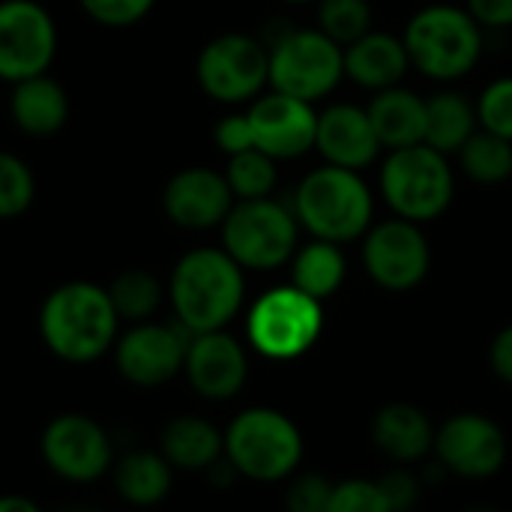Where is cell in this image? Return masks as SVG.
I'll use <instances>...</instances> for the list:
<instances>
[{"label":"cell","mask_w":512,"mask_h":512,"mask_svg":"<svg viewBox=\"0 0 512 512\" xmlns=\"http://www.w3.org/2000/svg\"><path fill=\"white\" fill-rule=\"evenodd\" d=\"M0 512H42L36 501L24 495H0Z\"/></svg>","instance_id":"60d3db41"},{"label":"cell","mask_w":512,"mask_h":512,"mask_svg":"<svg viewBox=\"0 0 512 512\" xmlns=\"http://www.w3.org/2000/svg\"><path fill=\"white\" fill-rule=\"evenodd\" d=\"M345 276H348V264L339 243L312 240L300 246L291 258V279H294L291 285L321 303L342 288Z\"/></svg>","instance_id":"4316f807"},{"label":"cell","mask_w":512,"mask_h":512,"mask_svg":"<svg viewBox=\"0 0 512 512\" xmlns=\"http://www.w3.org/2000/svg\"><path fill=\"white\" fill-rule=\"evenodd\" d=\"M198 84L216 102H246L270 84V51L246 33H222L198 54Z\"/></svg>","instance_id":"8fae6325"},{"label":"cell","mask_w":512,"mask_h":512,"mask_svg":"<svg viewBox=\"0 0 512 512\" xmlns=\"http://www.w3.org/2000/svg\"><path fill=\"white\" fill-rule=\"evenodd\" d=\"M162 282L147 270H126L108 285V297L120 315V321H150V315L162 303Z\"/></svg>","instance_id":"f1b7e54d"},{"label":"cell","mask_w":512,"mask_h":512,"mask_svg":"<svg viewBox=\"0 0 512 512\" xmlns=\"http://www.w3.org/2000/svg\"><path fill=\"white\" fill-rule=\"evenodd\" d=\"M270 51V84L276 93L315 102L327 96L345 75V48L327 33L285 27L273 42H264Z\"/></svg>","instance_id":"ba28073f"},{"label":"cell","mask_w":512,"mask_h":512,"mask_svg":"<svg viewBox=\"0 0 512 512\" xmlns=\"http://www.w3.org/2000/svg\"><path fill=\"white\" fill-rule=\"evenodd\" d=\"M285 3H318V0H285Z\"/></svg>","instance_id":"7bdbcfd3"},{"label":"cell","mask_w":512,"mask_h":512,"mask_svg":"<svg viewBox=\"0 0 512 512\" xmlns=\"http://www.w3.org/2000/svg\"><path fill=\"white\" fill-rule=\"evenodd\" d=\"M225 180L237 201L270 198V192L276 186V159H270L258 147L234 153V156H228Z\"/></svg>","instance_id":"f546056e"},{"label":"cell","mask_w":512,"mask_h":512,"mask_svg":"<svg viewBox=\"0 0 512 512\" xmlns=\"http://www.w3.org/2000/svg\"><path fill=\"white\" fill-rule=\"evenodd\" d=\"M222 249L243 270H276L297 252V216L273 198L237 201L222 222Z\"/></svg>","instance_id":"9c48e42d"},{"label":"cell","mask_w":512,"mask_h":512,"mask_svg":"<svg viewBox=\"0 0 512 512\" xmlns=\"http://www.w3.org/2000/svg\"><path fill=\"white\" fill-rule=\"evenodd\" d=\"M45 468L66 483H96L114 468V441L105 426L81 411L57 414L39 435Z\"/></svg>","instance_id":"30bf717a"},{"label":"cell","mask_w":512,"mask_h":512,"mask_svg":"<svg viewBox=\"0 0 512 512\" xmlns=\"http://www.w3.org/2000/svg\"><path fill=\"white\" fill-rule=\"evenodd\" d=\"M411 66L408 48L399 36L369 30L351 45H345V75L366 90H387L399 87Z\"/></svg>","instance_id":"7402d4cb"},{"label":"cell","mask_w":512,"mask_h":512,"mask_svg":"<svg viewBox=\"0 0 512 512\" xmlns=\"http://www.w3.org/2000/svg\"><path fill=\"white\" fill-rule=\"evenodd\" d=\"M174 474L177 471L168 465V459L159 450H129L111 468L117 495L129 507H141V510L156 507L171 495Z\"/></svg>","instance_id":"cb8c5ba5"},{"label":"cell","mask_w":512,"mask_h":512,"mask_svg":"<svg viewBox=\"0 0 512 512\" xmlns=\"http://www.w3.org/2000/svg\"><path fill=\"white\" fill-rule=\"evenodd\" d=\"M378 486L390 504L393 512H414V507L420 504L423 498V477L414 474L408 465H399V468H390L384 477H378Z\"/></svg>","instance_id":"d590c367"},{"label":"cell","mask_w":512,"mask_h":512,"mask_svg":"<svg viewBox=\"0 0 512 512\" xmlns=\"http://www.w3.org/2000/svg\"><path fill=\"white\" fill-rule=\"evenodd\" d=\"M306 441L300 426L276 408H243L225 429V459L252 483H282L300 471Z\"/></svg>","instance_id":"3957f363"},{"label":"cell","mask_w":512,"mask_h":512,"mask_svg":"<svg viewBox=\"0 0 512 512\" xmlns=\"http://www.w3.org/2000/svg\"><path fill=\"white\" fill-rule=\"evenodd\" d=\"M411 66L435 81H456L468 75L483 54V27L477 18L450 3L420 9L402 36Z\"/></svg>","instance_id":"5b68a950"},{"label":"cell","mask_w":512,"mask_h":512,"mask_svg":"<svg viewBox=\"0 0 512 512\" xmlns=\"http://www.w3.org/2000/svg\"><path fill=\"white\" fill-rule=\"evenodd\" d=\"M81 9L105 27H129L141 21L156 0H78Z\"/></svg>","instance_id":"8d00e7d4"},{"label":"cell","mask_w":512,"mask_h":512,"mask_svg":"<svg viewBox=\"0 0 512 512\" xmlns=\"http://www.w3.org/2000/svg\"><path fill=\"white\" fill-rule=\"evenodd\" d=\"M120 315L108 288L75 279L57 285L39 309V336L45 348L72 366L93 363L114 351Z\"/></svg>","instance_id":"6da1fadb"},{"label":"cell","mask_w":512,"mask_h":512,"mask_svg":"<svg viewBox=\"0 0 512 512\" xmlns=\"http://www.w3.org/2000/svg\"><path fill=\"white\" fill-rule=\"evenodd\" d=\"M315 150L327 159V165L360 171L381 153V141L369 120L366 108L357 105H330L318 114Z\"/></svg>","instance_id":"d6986e66"},{"label":"cell","mask_w":512,"mask_h":512,"mask_svg":"<svg viewBox=\"0 0 512 512\" xmlns=\"http://www.w3.org/2000/svg\"><path fill=\"white\" fill-rule=\"evenodd\" d=\"M477 120H480V129L512 141V75L495 78L483 90L477 102Z\"/></svg>","instance_id":"d6a6232c"},{"label":"cell","mask_w":512,"mask_h":512,"mask_svg":"<svg viewBox=\"0 0 512 512\" xmlns=\"http://www.w3.org/2000/svg\"><path fill=\"white\" fill-rule=\"evenodd\" d=\"M9 111L21 132L42 138V135H54L66 123L69 99H66V90L42 72L15 84Z\"/></svg>","instance_id":"d4e9b609"},{"label":"cell","mask_w":512,"mask_h":512,"mask_svg":"<svg viewBox=\"0 0 512 512\" xmlns=\"http://www.w3.org/2000/svg\"><path fill=\"white\" fill-rule=\"evenodd\" d=\"M369 120L375 126V135L381 147L402 150L423 144L426 138V99L405 87H387L378 90L369 102Z\"/></svg>","instance_id":"603a6c76"},{"label":"cell","mask_w":512,"mask_h":512,"mask_svg":"<svg viewBox=\"0 0 512 512\" xmlns=\"http://www.w3.org/2000/svg\"><path fill=\"white\" fill-rule=\"evenodd\" d=\"M489 366L498 381L512 387V324L495 333V339L489 345Z\"/></svg>","instance_id":"ab89813d"},{"label":"cell","mask_w":512,"mask_h":512,"mask_svg":"<svg viewBox=\"0 0 512 512\" xmlns=\"http://www.w3.org/2000/svg\"><path fill=\"white\" fill-rule=\"evenodd\" d=\"M33 192H36V183H33L30 168L18 156L0 150V219L21 216L30 207Z\"/></svg>","instance_id":"1f68e13d"},{"label":"cell","mask_w":512,"mask_h":512,"mask_svg":"<svg viewBox=\"0 0 512 512\" xmlns=\"http://www.w3.org/2000/svg\"><path fill=\"white\" fill-rule=\"evenodd\" d=\"M249 126L255 147L267 153L270 159H297L315 147L318 135V114L312 102L285 96V93H267L252 102Z\"/></svg>","instance_id":"e0dca14e"},{"label":"cell","mask_w":512,"mask_h":512,"mask_svg":"<svg viewBox=\"0 0 512 512\" xmlns=\"http://www.w3.org/2000/svg\"><path fill=\"white\" fill-rule=\"evenodd\" d=\"M189 333L180 324L141 321L117 336L114 366L123 381L135 387H162L183 375Z\"/></svg>","instance_id":"5bb4252c"},{"label":"cell","mask_w":512,"mask_h":512,"mask_svg":"<svg viewBox=\"0 0 512 512\" xmlns=\"http://www.w3.org/2000/svg\"><path fill=\"white\" fill-rule=\"evenodd\" d=\"M57 51V30L45 6L36 0L0 3V78L24 81L42 75Z\"/></svg>","instance_id":"9a60e30c"},{"label":"cell","mask_w":512,"mask_h":512,"mask_svg":"<svg viewBox=\"0 0 512 512\" xmlns=\"http://www.w3.org/2000/svg\"><path fill=\"white\" fill-rule=\"evenodd\" d=\"M213 138L219 144L222 153L234 156V153H243V150H252L255 147V138H252V126H249V114H228L216 123L213 129Z\"/></svg>","instance_id":"74e56055"},{"label":"cell","mask_w":512,"mask_h":512,"mask_svg":"<svg viewBox=\"0 0 512 512\" xmlns=\"http://www.w3.org/2000/svg\"><path fill=\"white\" fill-rule=\"evenodd\" d=\"M165 216L189 231H207L222 225L234 207V192L225 174L213 168H183L177 171L162 192Z\"/></svg>","instance_id":"ac0fdd59"},{"label":"cell","mask_w":512,"mask_h":512,"mask_svg":"<svg viewBox=\"0 0 512 512\" xmlns=\"http://www.w3.org/2000/svg\"><path fill=\"white\" fill-rule=\"evenodd\" d=\"M318 30L342 48L372 30L369 0H318Z\"/></svg>","instance_id":"4dcf8cb0"},{"label":"cell","mask_w":512,"mask_h":512,"mask_svg":"<svg viewBox=\"0 0 512 512\" xmlns=\"http://www.w3.org/2000/svg\"><path fill=\"white\" fill-rule=\"evenodd\" d=\"M294 216L315 240L342 246L366 237L372 228L375 201L360 171L324 165L309 171L297 186Z\"/></svg>","instance_id":"277c9868"},{"label":"cell","mask_w":512,"mask_h":512,"mask_svg":"<svg viewBox=\"0 0 512 512\" xmlns=\"http://www.w3.org/2000/svg\"><path fill=\"white\" fill-rule=\"evenodd\" d=\"M327 512H393L378 480H363V477H351L342 483H333V495H330V507Z\"/></svg>","instance_id":"836d02e7"},{"label":"cell","mask_w":512,"mask_h":512,"mask_svg":"<svg viewBox=\"0 0 512 512\" xmlns=\"http://www.w3.org/2000/svg\"><path fill=\"white\" fill-rule=\"evenodd\" d=\"M174 471L207 474L225 459V432L201 414H177L159 432L156 447Z\"/></svg>","instance_id":"44dd1931"},{"label":"cell","mask_w":512,"mask_h":512,"mask_svg":"<svg viewBox=\"0 0 512 512\" xmlns=\"http://www.w3.org/2000/svg\"><path fill=\"white\" fill-rule=\"evenodd\" d=\"M468 12L477 18L480 27H512V0H468Z\"/></svg>","instance_id":"f35d334b"},{"label":"cell","mask_w":512,"mask_h":512,"mask_svg":"<svg viewBox=\"0 0 512 512\" xmlns=\"http://www.w3.org/2000/svg\"><path fill=\"white\" fill-rule=\"evenodd\" d=\"M477 105H471L462 93L444 90L426 99V138L423 144L447 153H459L465 141L477 132Z\"/></svg>","instance_id":"484cf974"},{"label":"cell","mask_w":512,"mask_h":512,"mask_svg":"<svg viewBox=\"0 0 512 512\" xmlns=\"http://www.w3.org/2000/svg\"><path fill=\"white\" fill-rule=\"evenodd\" d=\"M324 333L321 300L303 294L294 285L264 291L246 315V339L255 354L288 363L315 348Z\"/></svg>","instance_id":"8992f818"},{"label":"cell","mask_w":512,"mask_h":512,"mask_svg":"<svg viewBox=\"0 0 512 512\" xmlns=\"http://www.w3.org/2000/svg\"><path fill=\"white\" fill-rule=\"evenodd\" d=\"M435 462L462 480H489L510 459L507 432L480 411H459L435 429Z\"/></svg>","instance_id":"7c38bea8"},{"label":"cell","mask_w":512,"mask_h":512,"mask_svg":"<svg viewBox=\"0 0 512 512\" xmlns=\"http://www.w3.org/2000/svg\"><path fill=\"white\" fill-rule=\"evenodd\" d=\"M78 512H93V510H78Z\"/></svg>","instance_id":"ee69618b"},{"label":"cell","mask_w":512,"mask_h":512,"mask_svg":"<svg viewBox=\"0 0 512 512\" xmlns=\"http://www.w3.org/2000/svg\"><path fill=\"white\" fill-rule=\"evenodd\" d=\"M381 192L390 210L408 222L438 219L456 192V177L447 156L429 144L390 150L381 168Z\"/></svg>","instance_id":"52a82bcc"},{"label":"cell","mask_w":512,"mask_h":512,"mask_svg":"<svg viewBox=\"0 0 512 512\" xmlns=\"http://www.w3.org/2000/svg\"><path fill=\"white\" fill-rule=\"evenodd\" d=\"M462 168L477 183H504L512 177V141L492 135L486 129H477L465 147L459 150Z\"/></svg>","instance_id":"83f0119b"},{"label":"cell","mask_w":512,"mask_h":512,"mask_svg":"<svg viewBox=\"0 0 512 512\" xmlns=\"http://www.w3.org/2000/svg\"><path fill=\"white\" fill-rule=\"evenodd\" d=\"M363 267L384 291H414L432 267V249L423 228L399 216L372 225L363 237Z\"/></svg>","instance_id":"4fadbf2b"},{"label":"cell","mask_w":512,"mask_h":512,"mask_svg":"<svg viewBox=\"0 0 512 512\" xmlns=\"http://www.w3.org/2000/svg\"><path fill=\"white\" fill-rule=\"evenodd\" d=\"M333 480L318 471H297L285 489V512H327Z\"/></svg>","instance_id":"e575fe53"},{"label":"cell","mask_w":512,"mask_h":512,"mask_svg":"<svg viewBox=\"0 0 512 512\" xmlns=\"http://www.w3.org/2000/svg\"><path fill=\"white\" fill-rule=\"evenodd\" d=\"M462 512H504V510H498V507H468V510H462Z\"/></svg>","instance_id":"b9f144b4"},{"label":"cell","mask_w":512,"mask_h":512,"mask_svg":"<svg viewBox=\"0 0 512 512\" xmlns=\"http://www.w3.org/2000/svg\"><path fill=\"white\" fill-rule=\"evenodd\" d=\"M168 300L189 336L225 330L246 300L243 267L225 249H192L171 270Z\"/></svg>","instance_id":"7a4b0ae2"},{"label":"cell","mask_w":512,"mask_h":512,"mask_svg":"<svg viewBox=\"0 0 512 512\" xmlns=\"http://www.w3.org/2000/svg\"><path fill=\"white\" fill-rule=\"evenodd\" d=\"M372 444L396 465H417L435 447V423L411 402H387L369 423Z\"/></svg>","instance_id":"ffe728a7"},{"label":"cell","mask_w":512,"mask_h":512,"mask_svg":"<svg viewBox=\"0 0 512 512\" xmlns=\"http://www.w3.org/2000/svg\"><path fill=\"white\" fill-rule=\"evenodd\" d=\"M183 375L201 399L228 402L249 381V354L228 330L195 333L189 336Z\"/></svg>","instance_id":"2e32d148"}]
</instances>
